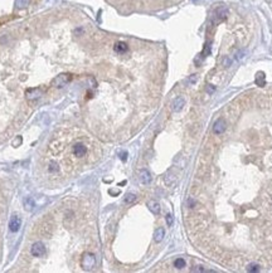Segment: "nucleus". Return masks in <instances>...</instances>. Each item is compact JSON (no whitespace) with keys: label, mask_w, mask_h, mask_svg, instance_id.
I'll return each mask as SVG.
<instances>
[{"label":"nucleus","mask_w":272,"mask_h":273,"mask_svg":"<svg viewBox=\"0 0 272 273\" xmlns=\"http://www.w3.org/2000/svg\"><path fill=\"white\" fill-rule=\"evenodd\" d=\"M226 129H227L226 121H224L223 118H219V120L216 121V124L213 125V134H214L216 136H219V135H222V134L226 131Z\"/></svg>","instance_id":"5"},{"label":"nucleus","mask_w":272,"mask_h":273,"mask_svg":"<svg viewBox=\"0 0 272 273\" xmlns=\"http://www.w3.org/2000/svg\"><path fill=\"white\" fill-rule=\"evenodd\" d=\"M30 254L33 257H42L45 254V247L42 242H36V243L30 247Z\"/></svg>","instance_id":"4"},{"label":"nucleus","mask_w":272,"mask_h":273,"mask_svg":"<svg viewBox=\"0 0 272 273\" xmlns=\"http://www.w3.org/2000/svg\"><path fill=\"white\" fill-rule=\"evenodd\" d=\"M184 103H185V100H184L183 97H178V98H175V100L173 101V103H171V108H173V111H174V112H179L181 108H183Z\"/></svg>","instance_id":"9"},{"label":"nucleus","mask_w":272,"mask_h":273,"mask_svg":"<svg viewBox=\"0 0 272 273\" xmlns=\"http://www.w3.org/2000/svg\"><path fill=\"white\" fill-rule=\"evenodd\" d=\"M28 4V0H17V7L18 8H24Z\"/></svg>","instance_id":"16"},{"label":"nucleus","mask_w":272,"mask_h":273,"mask_svg":"<svg viewBox=\"0 0 272 273\" xmlns=\"http://www.w3.org/2000/svg\"><path fill=\"white\" fill-rule=\"evenodd\" d=\"M20 225H21L20 218L17 217V215H13V217L10 218V222H9V229H10L12 232H18L19 228H20Z\"/></svg>","instance_id":"7"},{"label":"nucleus","mask_w":272,"mask_h":273,"mask_svg":"<svg viewBox=\"0 0 272 273\" xmlns=\"http://www.w3.org/2000/svg\"><path fill=\"white\" fill-rule=\"evenodd\" d=\"M71 81V76L67 74V73H60L58 74L57 77L53 78L52 81V86L55 87V88H62L64 86H67V83Z\"/></svg>","instance_id":"3"},{"label":"nucleus","mask_w":272,"mask_h":273,"mask_svg":"<svg viewBox=\"0 0 272 273\" xmlns=\"http://www.w3.org/2000/svg\"><path fill=\"white\" fill-rule=\"evenodd\" d=\"M226 15H227V10L223 9V8H219V9L216 12V16H217L218 20H223V19L226 18Z\"/></svg>","instance_id":"13"},{"label":"nucleus","mask_w":272,"mask_h":273,"mask_svg":"<svg viewBox=\"0 0 272 273\" xmlns=\"http://www.w3.org/2000/svg\"><path fill=\"white\" fill-rule=\"evenodd\" d=\"M96 266V258L92 253H84L81 258V267L84 271H91Z\"/></svg>","instance_id":"2"},{"label":"nucleus","mask_w":272,"mask_h":273,"mask_svg":"<svg viewBox=\"0 0 272 273\" xmlns=\"http://www.w3.org/2000/svg\"><path fill=\"white\" fill-rule=\"evenodd\" d=\"M164 234H165V232H164V229H163V228L156 229V232H155V234H154V239H155L156 243H160V242L163 240Z\"/></svg>","instance_id":"12"},{"label":"nucleus","mask_w":272,"mask_h":273,"mask_svg":"<svg viewBox=\"0 0 272 273\" xmlns=\"http://www.w3.org/2000/svg\"><path fill=\"white\" fill-rule=\"evenodd\" d=\"M147 206H149V209L151 210V213H153V214H159L160 213V205H159L158 201L151 200V201H149Z\"/></svg>","instance_id":"10"},{"label":"nucleus","mask_w":272,"mask_h":273,"mask_svg":"<svg viewBox=\"0 0 272 273\" xmlns=\"http://www.w3.org/2000/svg\"><path fill=\"white\" fill-rule=\"evenodd\" d=\"M135 199H136V196H135L134 194H127L126 198H125V201H126V203H131V201H134Z\"/></svg>","instance_id":"17"},{"label":"nucleus","mask_w":272,"mask_h":273,"mask_svg":"<svg viewBox=\"0 0 272 273\" xmlns=\"http://www.w3.org/2000/svg\"><path fill=\"white\" fill-rule=\"evenodd\" d=\"M113 50L118 54H124L129 50V45L125 42H116L115 45H113Z\"/></svg>","instance_id":"8"},{"label":"nucleus","mask_w":272,"mask_h":273,"mask_svg":"<svg viewBox=\"0 0 272 273\" xmlns=\"http://www.w3.org/2000/svg\"><path fill=\"white\" fill-rule=\"evenodd\" d=\"M166 223H168V225H169V227L173 224V217H171L170 214H168V215H166Z\"/></svg>","instance_id":"18"},{"label":"nucleus","mask_w":272,"mask_h":273,"mask_svg":"<svg viewBox=\"0 0 272 273\" xmlns=\"http://www.w3.org/2000/svg\"><path fill=\"white\" fill-rule=\"evenodd\" d=\"M174 267H176V268H183V267H185V261H184L183 258H176V259L174 261Z\"/></svg>","instance_id":"14"},{"label":"nucleus","mask_w":272,"mask_h":273,"mask_svg":"<svg viewBox=\"0 0 272 273\" xmlns=\"http://www.w3.org/2000/svg\"><path fill=\"white\" fill-rule=\"evenodd\" d=\"M24 204H25V208L29 209V210H32V209L34 208V201H33L32 198H26V199L24 200Z\"/></svg>","instance_id":"15"},{"label":"nucleus","mask_w":272,"mask_h":273,"mask_svg":"<svg viewBox=\"0 0 272 273\" xmlns=\"http://www.w3.org/2000/svg\"><path fill=\"white\" fill-rule=\"evenodd\" d=\"M140 180H141V183H142V184L147 185V184L150 183V181H151V176H150L149 171H146V170H142V171L140 172Z\"/></svg>","instance_id":"11"},{"label":"nucleus","mask_w":272,"mask_h":273,"mask_svg":"<svg viewBox=\"0 0 272 273\" xmlns=\"http://www.w3.org/2000/svg\"><path fill=\"white\" fill-rule=\"evenodd\" d=\"M41 96H42V89H39V88H29L26 91V98L29 101L38 100Z\"/></svg>","instance_id":"6"},{"label":"nucleus","mask_w":272,"mask_h":273,"mask_svg":"<svg viewBox=\"0 0 272 273\" xmlns=\"http://www.w3.org/2000/svg\"><path fill=\"white\" fill-rule=\"evenodd\" d=\"M266 136H258V141L262 142V145H265V147L262 146V150L267 151L268 153V164L263 165V170L266 171V174L270 177V183H271V188H272V126L267 130Z\"/></svg>","instance_id":"1"}]
</instances>
